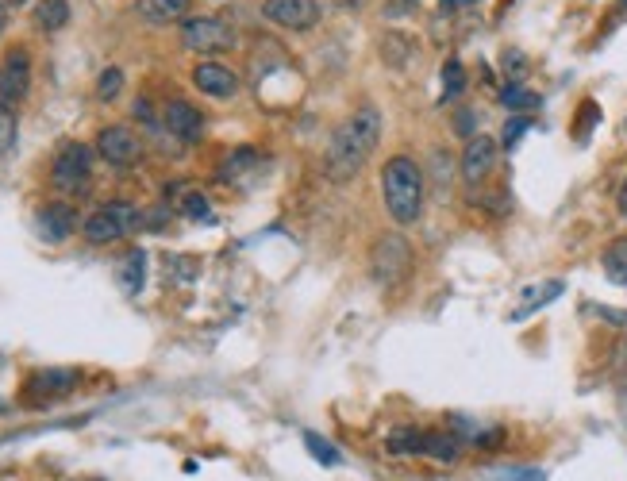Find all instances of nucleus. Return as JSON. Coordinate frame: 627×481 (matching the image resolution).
<instances>
[{
	"instance_id": "f3484780",
	"label": "nucleus",
	"mask_w": 627,
	"mask_h": 481,
	"mask_svg": "<svg viewBox=\"0 0 627 481\" xmlns=\"http://www.w3.org/2000/svg\"><path fill=\"white\" fill-rule=\"evenodd\" d=\"M501 104L508 108V112H516V116H527V112H535V108L543 104V97L531 93V89L520 85V81H508V85L501 89Z\"/></svg>"
},
{
	"instance_id": "f8f14e48",
	"label": "nucleus",
	"mask_w": 627,
	"mask_h": 481,
	"mask_svg": "<svg viewBox=\"0 0 627 481\" xmlns=\"http://www.w3.org/2000/svg\"><path fill=\"white\" fill-rule=\"evenodd\" d=\"M162 124H166V131H170V135H177L181 143H201L208 120H204V112L197 108V104L170 101L166 108H162Z\"/></svg>"
},
{
	"instance_id": "6e6552de",
	"label": "nucleus",
	"mask_w": 627,
	"mask_h": 481,
	"mask_svg": "<svg viewBox=\"0 0 627 481\" xmlns=\"http://www.w3.org/2000/svg\"><path fill=\"white\" fill-rule=\"evenodd\" d=\"M27 89H31V54L27 47H12L0 58V104L4 108L24 104Z\"/></svg>"
},
{
	"instance_id": "cd10ccee",
	"label": "nucleus",
	"mask_w": 627,
	"mask_h": 481,
	"mask_svg": "<svg viewBox=\"0 0 627 481\" xmlns=\"http://www.w3.org/2000/svg\"><path fill=\"white\" fill-rule=\"evenodd\" d=\"M12 143H16V116H12V108L0 104V154L12 151Z\"/></svg>"
},
{
	"instance_id": "423d86ee",
	"label": "nucleus",
	"mask_w": 627,
	"mask_h": 481,
	"mask_svg": "<svg viewBox=\"0 0 627 481\" xmlns=\"http://www.w3.org/2000/svg\"><path fill=\"white\" fill-rule=\"evenodd\" d=\"M181 47L193 54H227L239 47V35L220 16H185L181 20Z\"/></svg>"
},
{
	"instance_id": "2f4dec72",
	"label": "nucleus",
	"mask_w": 627,
	"mask_h": 481,
	"mask_svg": "<svg viewBox=\"0 0 627 481\" xmlns=\"http://www.w3.org/2000/svg\"><path fill=\"white\" fill-rule=\"evenodd\" d=\"M454 131H458V135H470V139H474V112H470V108L454 116Z\"/></svg>"
},
{
	"instance_id": "c85d7f7f",
	"label": "nucleus",
	"mask_w": 627,
	"mask_h": 481,
	"mask_svg": "<svg viewBox=\"0 0 627 481\" xmlns=\"http://www.w3.org/2000/svg\"><path fill=\"white\" fill-rule=\"evenodd\" d=\"M527 127H531V116H512V120L504 124V139H501V143L508 147V151L520 143V135H524Z\"/></svg>"
},
{
	"instance_id": "7ed1b4c3",
	"label": "nucleus",
	"mask_w": 627,
	"mask_h": 481,
	"mask_svg": "<svg viewBox=\"0 0 627 481\" xmlns=\"http://www.w3.org/2000/svg\"><path fill=\"white\" fill-rule=\"evenodd\" d=\"M412 262H416V254L404 235H377L370 247V278L381 289H397L412 278Z\"/></svg>"
},
{
	"instance_id": "72a5a7b5",
	"label": "nucleus",
	"mask_w": 627,
	"mask_h": 481,
	"mask_svg": "<svg viewBox=\"0 0 627 481\" xmlns=\"http://www.w3.org/2000/svg\"><path fill=\"white\" fill-rule=\"evenodd\" d=\"M447 8H470V4H477V0H443Z\"/></svg>"
},
{
	"instance_id": "a211bd4d",
	"label": "nucleus",
	"mask_w": 627,
	"mask_h": 481,
	"mask_svg": "<svg viewBox=\"0 0 627 481\" xmlns=\"http://www.w3.org/2000/svg\"><path fill=\"white\" fill-rule=\"evenodd\" d=\"M66 24H70V0H39V8H35L39 31H62Z\"/></svg>"
},
{
	"instance_id": "dca6fc26",
	"label": "nucleus",
	"mask_w": 627,
	"mask_h": 481,
	"mask_svg": "<svg viewBox=\"0 0 627 481\" xmlns=\"http://www.w3.org/2000/svg\"><path fill=\"white\" fill-rule=\"evenodd\" d=\"M39 235L51 239V243H62L74 235V208L70 204H47L39 212Z\"/></svg>"
},
{
	"instance_id": "f257e3e1",
	"label": "nucleus",
	"mask_w": 627,
	"mask_h": 481,
	"mask_svg": "<svg viewBox=\"0 0 627 481\" xmlns=\"http://www.w3.org/2000/svg\"><path fill=\"white\" fill-rule=\"evenodd\" d=\"M377 139H381V112L377 108H358L327 139V151H324L327 174L335 181H351L370 162V154L377 151Z\"/></svg>"
},
{
	"instance_id": "f03ea898",
	"label": "nucleus",
	"mask_w": 627,
	"mask_h": 481,
	"mask_svg": "<svg viewBox=\"0 0 627 481\" xmlns=\"http://www.w3.org/2000/svg\"><path fill=\"white\" fill-rule=\"evenodd\" d=\"M424 170L408 158V154H397L385 162L381 170V201H385V212L397 228H412L420 216H424Z\"/></svg>"
},
{
	"instance_id": "aec40b11",
	"label": "nucleus",
	"mask_w": 627,
	"mask_h": 481,
	"mask_svg": "<svg viewBox=\"0 0 627 481\" xmlns=\"http://www.w3.org/2000/svg\"><path fill=\"white\" fill-rule=\"evenodd\" d=\"M601 266H604V274L616 281V285H627V235L624 239H612V243H608Z\"/></svg>"
},
{
	"instance_id": "c9c22d12",
	"label": "nucleus",
	"mask_w": 627,
	"mask_h": 481,
	"mask_svg": "<svg viewBox=\"0 0 627 481\" xmlns=\"http://www.w3.org/2000/svg\"><path fill=\"white\" fill-rule=\"evenodd\" d=\"M4 4H12V8H20V4H27V0H4Z\"/></svg>"
},
{
	"instance_id": "0eeeda50",
	"label": "nucleus",
	"mask_w": 627,
	"mask_h": 481,
	"mask_svg": "<svg viewBox=\"0 0 627 481\" xmlns=\"http://www.w3.org/2000/svg\"><path fill=\"white\" fill-rule=\"evenodd\" d=\"M97 154H101L112 170H131V166L143 162V139L131 127L112 124L97 135Z\"/></svg>"
},
{
	"instance_id": "20e7f679",
	"label": "nucleus",
	"mask_w": 627,
	"mask_h": 481,
	"mask_svg": "<svg viewBox=\"0 0 627 481\" xmlns=\"http://www.w3.org/2000/svg\"><path fill=\"white\" fill-rule=\"evenodd\" d=\"M93 158H97V147L66 143L62 151L54 154L51 185L62 197H85L89 185H93Z\"/></svg>"
},
{
	"instance_id": "2eb2a0df",
	"label": "nucleus",
	"mask_w": 627,
	"mask_h": 481,
	"mask_svg": "<svg viewBox=\"0 0 627 481\" xmlns=\"http://www.w3.org/2000/svg\"><path fill=\"white\" fill-rule=\"evenodd\" d=\"M189 8H193V0H135V12L147 20V24H181L185 16H189Z\"/></svg>"
},
{
	"instance_id": "c756f323",
	"label": "nucleus",
	"mask_w": 627,
	"mask_h": 481,
	"mask_svg": "<svg viewBox=\"0 0 627 481\" xmlns=\"http://www.w3.org/2000/svg\"><path fill=\"white\" fill-rule=\"evenodd\" d=\"M504 74L512 77V81H520L527 74V58L520 51H504Z\"/></svg>"
},
{
	"instance_id": "b1692460",
	"label": "nucleus",
	"mask_w": 627,
	"mask_h": 481,
	"mask_svg": "<svg viewBox=\"0 0 627 481\" xmlns=\"http://www.w3.org/2000/svg\"><path fill=\"white\" fill-rule=\"evenodd\" d=\"M124 93V70L120 66H108V70H101V77H97V101H116Z\"/></svg>"
},
{
	"instance_id": "4468645a",
	"label": "nucleus",
	"mask_w": 627,
	"mask_h": 481,
	"mask_svg": "<svg viewBox=\"0 0 627 481\" xmlns=\"http://www.w3.org/2000/svg\"><path fill=\"white\" fill-rule=\"evenodd\" d=\"M416 455L431 458V462H443V466H454L462 458V439L454 431H431L420 428V451Z\"/></svg>"
},
{
	"instance_id": "4c0bfd02",
	"label": "nucleus",
	"mask_w": 627,
	"mask_h": 481,
	"mask_svg": "<svg viewBox=\"0 0 627 481\" xmlns=\"http://www.w3.org/2000/svg\"><path fill=\"white\" fill-rule=\"evenodd\" d=\"M624 8H627V0H624Z\"/></svg>"
},
{
	"instance_id": "7c9ffc66",
	"label": "nucleus",
	"mask_w": 627,
	"mask_h": 481,
	"mask_svg": "<svg viewBox=\"0 0 627 481\" xmlns=\"http://www.w3.org/2000/svg\"><path fill=\"white\" fill-rule=\"evenodd\" d=\"M501 481H547V474L543 470H508L501 474Z\"/></svg>"
},
{
	"instance_id": "4be33fe9",
	"label": "nucleus",
	"mask_w": 627,
	"mask_h": 481,
	"mask_svg": "<svg viewBox=\"0 0 627 481\" xmlns=\"http://www.w3.org/2000/svg\"><path fill=\"white\" fill-rule=\"evenodd\" d=\"M143 274H147V254L131 251L124 258V266H120V285H124L127 293H139L143 289Z\"/></svg>"
},
{
	"instance_id": "39448f33",
	"label": "nucleus",
	"mask_w": 627,
	"mask_h": 481,
	"mask_svg": "<svg viewBox=\"0 0 627 481\" xmlns=\"http://www.w3.org/2000/svg\"><path fill=\"white\" fill-rule=\"evenodd\" d=\"M139 224V208L127 201H108L101 204L97 212L85 216L81 224V235L93 243V247H108V243H120L124 235H131Z\"/></svg>"
},
{
	"instance_id": "393cba45",
	"label": "nucleus",
	"mask_w": 627,
	"mask_h": 481,
	"mask_svg": "<svg viewBox=\"0 0 627 481\" xmlns=\"http://www.w3.org/2000/svg\"><path fill=\"white\" fill-rule=\"evenodd\" d=\"M389 451L393 455H416L420 451V428H401L389 435Z\"/></svg>"
},
{
	"instance_id": "6ab92c4d",
	"label": "nucleus",
	"mask_w": 627,
	"mask_h": 481,
	"mask_svg": "<svg viewBox=\"0 0 627 481\" xmlns=\"http://www.w3.org/2000/svg\"><path fill=\"white\" fill-rule=\"evenodd\" d=\"M562 281H547V285H539V289H527L524 301H520V308L512 312V320H524V316H531V312H539L543 304H551L554 297H562Z\"/></svg>"
},
{
	"instance_id": "9b49d317",
	"label": "nucleus",
	"mask_w": 627,
	"mask_h": 481,
	"mask_svg": "<svg viewBox=\"0 0 627 481\" xmlns=\"http://www.w3.org/2000/svg\"><path fill=\"white\" fill-rule=\"evenodd\" d=\"M497 154H501V143L489 139V135H474L466 139V151H462V181L477 189L481 181L497 170Z\"/></svg>"
},
{
	"instance_id": "412c9836",
	"label": "nucleus",
	"mask_w": 627,
	"mask_h": 481,
	"mask_svg": "<svg viewBox=\"0 0 627 481\" xmlns=\"http://www.w3.org/2000/svg\"><path fill=\"white\" fill-rule=\"evenodd\" d=\"M466 93V66L458 58H447L443 62V104L458 101Z\"/></svg>"
},
{
	"instance_id": "a878e982",
	"label": "nucleus",
	"mask_w": 627,
	"mask_h": 481,
	"mask_svg": "<svg viewBox=\"0 0 627 481\" xmlns=\"http://www.w3.org/2000/svg\"><path fill=\"white\" fill-rule=\"evenodd\" d=\"M181 212H185L189 220H212V204H208V197L197 193V189H189V193L181 197Z\"/></svg>"
},
{
	"instance_id": "9d476101",
	"label": "nucleus",
	"mask_w": 627,
	"mask_h": 481,
	"mask_svg": "<svg viewBox=\"0 0 627 481\" xmlns=\"http://www.w3.org/2000/svg\"><path fill=\"white\" fill-rule=\"evenodd\" d=\"M262 16L285 31H312L320 24L316 0H262Z\"/></svg>"
},
{
	"instance_id": "ddd939ff",
	"label": "nucleus",
	"mask_w": 627,
	"mask_h": 481,
	"mask_svg": "<svg viewBox=\"0 0 627 481\" xmlns=\"http://www.w3.org/2000/svg\"><path fill=\"white\" fill-rule=\"evenodd\" d=\"M193 85L212 101H231L239 93V77H235V70H227L224 62H197L193 66Z\"/></svg>"
},
{
	"instance_id": "473e14b6",
	"label": "nucleus",
	"mask_w": 627,
	"mask_h": 481,
	"mask_svg": "<svg viewBox=\"0 0 627 481\" xmlns=\"http://www.w3.org/2000/svg\"><path fill=\"white\" fill-rule=\"evenodd\" d=\"M616 204H620V216L627 220V181L620 185V197H616Z\"/></svg>"
},
{
	"instance_id": "5701e85b",
	"label": "nucleus",
	"mask_w": 627,
	"mask_h": 481,
	"mask_svg": "<svg viewBox=\"0 0 627 481\" xmlns=\"http://www.w3.org/2000/svg\"><path fill=\"white\" fill-rule=\"evenodd\" d=\"M304 447H308V455L316 458L320 466H339V462H343L339 447H335V443H327V439H320L316 431H304Z\"/></svg>"
},
{
	"instance_id": "bb28decb",
	"label": "nucleus",
	"mask_w": 627,
	"mask_h": 481,
	"mask_svg": "<svg viewBox=\"0 0 627 481\" xmlns=\"http://www.w3.org/2000/svg\"><path fill=\"white\" fill-rule=\"evenodd\" d=\"M381 51H385V58H393V66H404V62H408V54H412V47H408V39H404V35L393 31V35L381 43Z\"/></svg>"
},
{
	"instance_id": "e433bc0d",
	"label": "nucleus",
	"mask_w": 627,
	"mask_h": 481,
	"mask_svg": "<svg viewBox=\"0 0 627 481\" xmlns=\"http://www.w3.org/2000/svg\"><path fill=\"white\" fill-rule=\"evenodd\" d=\"M4 412H8V405H0V416H4Z\"/></svg>"
},
{
	"instance_id": "f704fd0d",
	"label": "nucleus",
	"mask_w": 627,
	"mask_h": 481,
	"mask_svg": "<svg viewBox=\"0 0 627 481\" xmlns=\"http://www.w3.org/2000/svg\"><path fill=\"white\" fill-rule=\"evenodd\" d=\"M4 24H8V4L0 0V31H4Z\"/></svg>"
},
{
	"instance_id": "1a4fd4ad",
	"label": "nucleus",
	"mask_w": 627,
	"mask_h": 481,
	"mask_svg": "<svg viewBox=\"0 0 627 481\" xmlns=\"http://www.w3.org/2000/svg\"><path fill=\"white\" fill-rule=\"evenodd\" d=\"M77 385H81V374L70 370V366H54V370H35L24 385V397L31 405H51L58 397H66V393H74Z\"/></svg>"
}]
</instances>
